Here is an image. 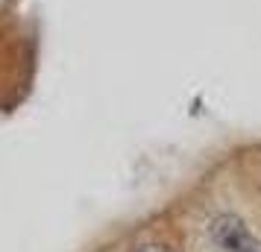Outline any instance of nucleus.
<instances>
[{"label": "nucleus", "instance_id": "obj_2", "mask_svg": "<svg viewBox=\"0 0 261 252\" xmlns=\"http://www.w3.org/2000/svg\"><path fill=\"white\" fill-rule=\"evenodd\" d=\"M135 252H173V249H167L162 243H144V246H138Z\"/></svg>", "mask_w": 261, "mask_h": 252}, {"label": "nucleus", "instance_id": "obj_1", "mask_svg": "<svg viewBox=\"0 0 261 252\" xmlns=\"http://www.w3.org/2000/svg\"><path fill=\"white\" fill-rule=\"evenodd\" d=\"M205 232H208L214 252H261V238L232 211L214 214Z\"/></svg>", "mask_w": 261, "mask_h": 252}]
</instances>
